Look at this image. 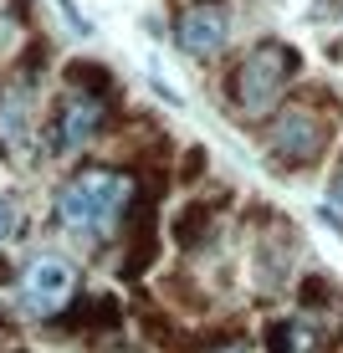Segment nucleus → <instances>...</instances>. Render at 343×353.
Returning a JSON list of instances; mask_svg holds the SVG:
<instances>
[{
    "mask_svg": "<svg viewBox=\"0 0 343 353\" xmlns=\"http://www.w3.org/2000/svg\"><path fill=\"white\" fill-rule=\"evenodd\" d=\"M215 353H246V348H236V343H231V348H215Z\"/></svg>",
    "mask_w": 343,
    "mask_h": 353,
    "instance_id": "4468645a",
    "label": "nucleus"
},
{
    "mask_svg": "<svg viewBox=\"0 0 343 353\" xmlns=\"http://www.w3.org/2000/svg\"><path fill=\"white\" fill-rule=\"evenodd\" d=\"M124 323V307H118V297H108V292H97V297H77V307H72L67 327H77V333H103V327H118Z\"/></svg>",
    "mask_w": 343,
    "mask_h": 353,
    "instance_id": "0eeeda50",
    "label": "nucleus"
},
{
    "mask_svg": "<svg viewBox=\"0 0 343 353\" xmlns=\"http://www.w3.org/2000/svg\"><path fill=\"white\" fill-rule=\"evenodd\" d=\"M6 276H10V266H6V261H0V282H6Z\"/></svg>",
    "mask_w": 343,
    "mask_h": 353,
    "instance_id": "2eb2a0df",
    "label": "nucleus"
},
{
    "mask_svg": "<svg viewBox=\"0 0 343 353\" xmlns=\"http://www.w3.org/2000/svg\"><path fill=\"white\" fill-rule=\"evenodd\" d=\"M108 123V97H88V92H67L62 103H57V113H52V149L57 154H72V149H82V143H92L97 133H103Z\"/></svg>",
    "mask_w": 343,
    "mask_h": 353,
    "instance_id": "20e7f679",
    "label": "nucleus"
},
{
    "mask_svg": "<svg viewBox=\"0 0 343 353\" xmlns=\"http://www.w3.org/2000/svg\"><path fill=\"white\" fill-rule=\"evenodd\" d=\"M21 236V205L10 200V194H0V241Z\"/></svg>",
    "mask_w": 343,
    "mask_h": 353,
    "instance_id": "f8f14e48",
    "label": "nucleus"
},
{
    "mask_svg": "<svg viewBox=\"0 0 343 353\" xmlns=\"http://www.w3.org/2000/svg\"><path fill=\"white\" fill-rule=\"evenodd\" d=\"M175 241L179 246H205V241H210V210H205V205H185V210H179V221H175Z\"/></svg>",
    "mask_w": 343,
    "mask_h": 353,
    "instance_id": "6e6552de",
    "label": "nucleus"
},
{
    "mask_svg": "<svg viewBox=\"0 0 343 353\" xmlns=\"http://www.w3.org/2000/svg\"><path fill=\"white\" fill-rule=\"evenodd\" d=\"M266 143H272V159L302 169V164H313L317 154L328 149V118L313 113L308 103H292V108H282V113L272 118Z\"/></svg>",
    "mask_w": 343,
    "mask_h": 353,
    "instance_id": "7ed1b4c3",
    "label": "nucleus"
},
{
    "mask_svg": "<svg viewBox=\"0 0 343 353\" xmlns=\"http://www.w3.org/2000/svg\"><path fill=\"white\" fill-rule=\"evenodd\" d=\"M133 205V179L118 174V169H82L77 179H67L57 190V221L67 230H92V236H108L128 221Z\"/></svg>",
    "mask_w": 343,
    "mask_h": 353,
    "instance_id": "f257e3e1",
    "label": "nucleus"
},
{
    "mask_svg": "<svg viewBox=\"0 0 343 353\" xmlns=\"http://www.w3.org/2000/svg\"><path fill=\"white\" fill-rule=\"evenodd\" d=\"M0 133H6L10 149H21V143H26V103H21V97L0 103Z\"/></svg>",
    "mask_w": 343,
    "mask_h": 353,
    "instance_id": "9d476101",
    "label": "nucleus"
},
{
    "mask_svg": "<svg viewBox=\"0 0 343 353\" xmlns=\"http://www.w3.org/2000/svg\"><path fill=\"white\" fill-rule=\"evenodd\" d=\"M328 200H333V210L343 215V164L333 169V185H328Z\"/></svg>",
    "mask_w": 343,
    "mask_h": 353,
    "instance_id": "ddd939ff",
    "label": "nucleus"
},
{
    "mask_svg": "<svg viewBox=\"0 0 343 353\" xmlns=\"http://www.w3.org/2000/svg\"><path fill=\"white\" fill-rule=\"evenodd\" d=\"M292 72H297V52L282 41H262L256 52L241 57L236 77H231V97H236L241 113H272V103L282 97V88L292 82Z\"/></svg>",
    "mask_w": 343,
    "mask_h": 353,
    "instance_id": "f03ea898",
    "label": "nucleus"
},
{
    "mask_svg": "<svg viewBox=\"0 0 343 353\" xmlns=\"http://www.w3.org/2000/svg\"><path fill=\"white\" fill-rule=\"evenodd\" d=\"M266 353H308V338H302L297 323H272L266 327Z\"/></svg>",
    "mask_w": 343,
    "mask_h": 353,
    "instance_id": "9b49d317",
    "label": "nucleus"
},
{
    "mask_svg": "<svg viewBox=\"0 0 343 353\" xmlns=\"http://www.w3.org/2000/svg\"><path fill=\"white\" fill-rule=\"evenodd\" d=\"M179 46H185L190 57H215L220 46H226V36H231V10H226V0H190L185 10H179Z\"/></svg>",
    "mask_w": 343,
    "mask_h": 353,
    "instance_id": "423d86ee",
    "label": "nucleus"
},
{
    "mask_svg": "<svg viewBox=\"0 0 343 353\" xmlns=\"http://www.w3.org/2000/svg\"><path fill=\"white\" fill-rule=\"evenodd\" d=\"M113 353H144V348H113Z\"/></svg>",
    "mask_w": 343,
    "mask_h": 353,
    "instance_id": "dca6fc26",
    "label": "nucleus"
},
{
    "mask_svg": "<svg viewBox=\"0 0 343 353\" xmlns=\"http://www.w3.org/2000/svg\"><path fill=\"white\" fill-rule=\"evenodd\" d=\"M67 82H77L72 92H88V97H113V77L92 62H72L67 67Z\"/></svg>",
    "mask_w": 343,
    "mask_h": 353,
    "instance_id": "1a4fd4ad",
    "label": "nucleus"
},
{
    "mask_svg": "<svg viewBox=\"0 0 343 353\" xmlns=\"http://www.w3.org/2000/svg\"><path fill=\"white\" fill-rule=\"evenodd\" d=\"M72 287H77V272H72V261H62V256H36L26 266V282H21L26 307L36 312V318L62 312L67 302H72Z\"/></svg>",
    "mask_w": 343,
    "mask_h": 353,
    "instance_id": "39448f33",
    "label": "nucleus"
}]
</instances>
